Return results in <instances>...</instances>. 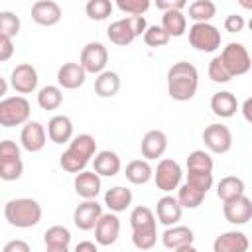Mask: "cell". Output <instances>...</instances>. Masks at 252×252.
I'll list each match as a JSON object with an SVG mask.
<instances>
[{
	"label": "cell",
	"instance_id": "6da1fadb",
	"mask_svg": "<svg viewBox=\"0 0 252 252\" xmlns=\"http://www.w3.org/2000/svg\"><path fill=\"white\" fill-rule=\"evenodd\" d=\"M199 87V73L193 63L177 61L167 71V93L173 100H191Z\"/></svg>",
	"mask_w": 252,
	"mask_h": 252
},
{
	"label": "cell",
	"instance_id": "7a4b0ae2",
	"mask_svg": "<svg viewBox=\"0 0 252 252\" xmlns=\"http://www.w3.org/2000/svg\"><path fill=\"white\" fill-rule=\"evenodd\" d=\"M130 226H132V244L138 250H150L158 242L156 230V215L150 207H136L130 213Z\"/></svg>",
	"mask_w": 252,
	"mask_h": 252
},
{
	"label": "cell",
	"instance_id": "3957f363",
	"mask_svg": "<svg viewBox=\"0 0 252 252\" xmlns=\"http://www.w3.org/2000/svg\"><path fill=\"white\" fill-rule=\"evenodd\" d=\"M4 217L16 228H32L41 220V207L30 197L10 199L4 205Z\"/></svg>",
	"mask_w": 252,
	"mask_h": 252
},
{
	"label": "cell",
	"instance_id": "277c9868",
	"mask_svg": "<svg viewBox=\"0 0 252 252\" xmlns=\"http://www.w3.org/2000/svg\"><path fill=\"white\" fill-rule=\"evenodd\" d=\"M146 30H148V22H146L144 16H128V18H122V20L112 22L108 26V30H106V35H108V39L114 45L126 47L138 35L146 33Z\"/></svg>",
	"mask_w": 252,
	"mask_h": 252
},
{
	"label": "cell",
	"instance_id": "5b68a950",
	"mask_svg": "<svg viewBox=\"0 0 252 252\" xmlns=\"http://www.w3.org/2000/svg\"><path fill=\"white\" fill-rule=\"evenodd\" d=\"M32 106L24 96H6L0 100V126L12 128L30 122Z\"/></svg>",
	"mask_w": 252,
	"mask_h": 252
},
{
	"label": "cell",
	"instance_id": "8992f818",
	"mask_svg": "<svg viewBox=\"0 0 252 252\" xmlns=\"http://www.w3.org/2000/svg\"><path fill=\"white\" fill-rule=\"evenodd\" d=\"M189 43L197 51L213 53L220 47V32L211 22L207 24H193L189 28Z\"/></svg>",
	"mask_w": 252,
	"mask_h": 252
},
{
	"label": "cell",
	"instance_id": "52a82bcc",
	"mask_svg": "<svg viewBox=\"0 0 252 252\" xmlns=\"http://www.w3.org/2000/svg\"><path fill=\"white\" fill-rule=\"evenodd\" d=\"M224 65L228 67V71L232 73V77H238V75H244L250 71L252 67V57L248 53V49L242 45V43H236V41H230L222 53H220Z\"/></svg>",
	"mask_w": 252,
	"mask_h": 252
},
{
	"label": "cell",
	"instance_id": "ba28073f",
	"mask_svg": "<svg viewBox=\"0 0 252 252\" xmlns=\"http://www.w3.org/2000/svg\"><path fill=\"white\" fill-rule=\"evenodd\" d=\"M181 177H183V171H181V165L175 161V159H161L154 171V181H156V187L169 193L173 189H179V183H181Z\"/></svg>",
	"mask_w": 252,
	"mask_h": 252
},
{
	"label": "cell",
	"instance_id": "9c48e42d",
	"mask_svg": "<svg viewBox=\"0 0 252 252\" xmlns=\"http://www.w3.org/2000/svg\"><path fill=\"white\" fill-rule=\"evenodd\" d=\"M203 142H205L209 152H213V154H226L232 148V134H230V130L224 124L215 122V124H209L203 130Z\"/></svg>",
	"mask_w": 252,
	"mask_h": 252
},
{
	"label": "cell",
	"instance_id": "30bf717a",
	"mask_svg": "<svg viewBox=\"0 0 252 252\" xmlns=\"http://www.w3.org/2000/svg\"><path fill=\"white\" fill-rule=\"evenodd\" d=\"M106 61H108V51L100 41H89L81 51V67L87 73L100 75L106 67Z\"/></svg>",
	"mask_w": 252,
	"mask_h": 252
},
{
	"label": "cell",
	"instance_id": "8fae6325",
	"mask_svg": "<svg viewBox=\"0 0 252 252\" xmlns=\"http://www.w3.org/2000/svg\"><path fill=\"white\" fill-rule=\"evenodd\" d=\"M37 71L33 65L30 63H20L14 67L12 75H10V85L16 93L20 94H30L37 89Z\"/></svg>",
	"mask_w": 252,
	"mask_h": 252
},
{
	"label": "cell",
	"instance_id": "7c38bea8",
	"mask_svg": "<svg viewBox=\"0 0 252 252\" xmlns=\"http://www.w3.org/2000/svg\"><path fill=\"white\" fill-rule=\"evenodd\" d=\"M102 215H104V213H102V205H98L94 199L83 201V203H79V205L75 207V211H73V222H75V226L81 228V230H91V228L96 226V222L100 220Z\"/></svg>",
	"mask_w": 252,
	"mask_h": 252
},
{
	"label": "cell",
	"instance_id": "4fadbf2b",
	"mask_svg": "<svg viewBox=\"0 0 252 252\" xmlns=\"http://www.w3.org/2000/svg\"><path fill=\"white\" fill-rule=\"evenodd\" d=\"M120 234V219L116 217V213H104L100 217V220L94 226V240L100 246H110L118 240Z\"/></svg>",
	"mask_w": 252,
	"mask_h": 252
},
{
	"label": "cell",
	"instance_id": "5bb4252c",
	"mask_svg": "<svg viewBox=\"0 0 252 252\" xmlns=\"http://www.w3.org/2000/svg\"><path fill=\"white\" fill-rule=\"evenodd\" d=\"M20 142H22V148L32 154L43 150V146L47 142V132H45L43 124L37 120H30L28 124H24V128L20 132Z\"/></svg>",
	"mask_w": 252,
	"mask_h": 252
},
{
	"label": "cell",
	"instance_id": "9a60e30c",
	"mask_svg": "<svg viewBox=\"0 0 252 252\" xmlns=\"http://www.w3.org/2000/svg\"><path fill=\"white\" fill-rule=\"evenodd\" d=\"M222 215L230 224H246L252 220V201L242 195L222 205Z\"/></svg>",
	"mask_w": 252,
	"mask_h": 252
},
{
	"label": "cell",
	"instance_id": "2e32d148",
	"mask_svg": "<svg viewBox=\"0 0 252 252\" xmlns=\"http://www.w3.org/2000/svg\"><path fill=\"white\" fill-rule=\"evenodd\" d=\"M250 246L248 236L240 230H226L213 242V252H246Z\"/></svg>",
	"mask_w": 252,
	"mask_h": 252
},
{
	"label": "cell",
	"instance_id": "e0dca14e",
	"mask_svg": "<svg viewBox=\"0 0 252 252\" xmlns=\"http://www.w3.org/2000/svg\"><path fill=\"white\" fill-rule=\"evenodd\" d=\"M61 6L53 0H37L32 6V20L39 26H55L61 20Z\"/></svg>",
	"mask_w": 252,
	"mask_h": 252
},
{
	"label": "cell",
	"instance_id": "ac0fdd59",
	"mask_svg": "<svg viewBox=\"0 0 252 252\" xmlns=\"http://www.w3.org/2000/svg\"><path fill=\"white\" fill-rule=\"evenodd\" d=\"M181 213H183V207L179 205L177 197H171V195H163L156 205V217L167 228L177 224V220L181 219Z\"/></svg>",
	"mask_w": 252,
	"mask_h": 252
},
{
	"label": "cell",
	"instance_id": "d6986e66",
	"mask_svg": "<svg viewBox=\"0 0 252 252\" xmlns=\"http://www.w3.org/2000/svg\"><path fill=\"white\" fill-rule=\"evenodd\" d=\"M73 187H75V193L81 199L91 201L100 193V175L94 173V171H81V173L75 175Z\"/></svg>",
	"mask_w": 252,
	"mask_h": 252
},
{
	"label": "cell",
	"instance_id": "ffe728a7",
	"mask_svg": "<svg viewBox=\"0 0 252 252\" xmlns=\"http://www.w3.org/2000/svg\"><path fill=\"white\" fill-rule=\"evenodd\" d=\"M142 156L146 159H158L167 150V136L161 130H150L142 138Z\"/></svg>",
	"mask_w": 252,
	"mask_h": 252
},
{
	"label": "cell",
	"instance_id": "44dd1931",
	"mask_svg": "<svg viewBox=\"0 0 252 252\" xmlns=\"http://www.w3.org/2000/svg\"><path fill=\"white\" fill-rule=\"evenodd\" d=\"M47 136L53 144H67L73 140V122L65 114H57L47 122Z\"/></svg>",
	"mask_w": 252,
	"mask_h": 252
},
{
	"label": "cell",
	"instance_id": "7402d4cb",
	"mask_svg": "<svg viewBox=\"0 0 252 252\" xmlns=\"http://www.w3.org/2000/svg\"><path fill=\"white\" fill-rule=\"evenodd\" d=\"M193 230L189 226H183V224H175V226H169L163 230L161 234V244L167 248V250H177V248H183V246H189L193 244Z\"/></svg>",
	"mask_w": 252,
	"mask_h": 252
},
{
	"label": "cell",
	"instance_id": "603a6c76",
	"mask_svg": "<svg viewBox=\"0 0 252 252\" xmlns=\"http://www.w3.org/2000/svg\"><path fill=\"white\" fill-rule=\"evenodd\" d=\"M87 79V71L81 67V63H63L57 71V83L63 89H79Z\"/></svg>",
	"mask_w": 252,
	"mask_h": 252
},
{
	"label": "cell",
	"instance_id": "cb8c5ba5",
	"mask_svg": "<svg viewBox=\"0 0 252 252\" xmlns=\"http://www.w3.org/2000/svg\"><path fill=\"white\" fill-rule=\"evenodd\" d=\"M93 171L98 173L100 177H114L120 167H122V161L118 158L116 152H110V150H102L94 156V161H93Z\"/></svg>",
	"mask_w": 252,
	"mask_h": 252
},
{
	"label": "cell",
	"instance_id": "d4e9b609",
	"mask_svg": "<svg viewBox=\"0 0 252 252\" xmlns=\"http://www.w3.org/2000/svg\"><path fill=\"white\" fill-rule=\"evenodd\" d=\"M211 110L220 118H230L238 110V100L228 91H219L211 96Z\"/></svg>",
	"mask_w": 252,
	"mask_h": 252
},
{
	"label": "cell",
	"instance_id": "484cf974",
	"mask_svg": "<svg viewBox=\"0 0 252 252\" xmlns=\"http://www.w3.org/2000/svg\"><path fill=\"white\" fill-rule=\"evenodd\" d=\"M104 205L112 213H122V211H126L132 205V191L126 189V187H122V185L110 187L104 193Z\"/></svg>",
	"mask_w": 252,
	"mask_h": 252
},
{
	"label": "cell",
	"instance_id": "4316f807",
	"mask_svg": "<svg viewBox=\"0 0 252 252\" xmlns=\"http://www.w3.org/2000/svg\"><path fill=\"white\" fill-rule=\"evenodd\" d=\"M67 152H71L73 156H77L85 161H91V158L96 156V140L91 134H79L69 142Z\"/></svg>",
	"mask_w": 252,
	"mask_h": 252
},
{
	"label": "cell",
	"instance_id": "83f0119b",
	"mask_svg": "<svg viewBox=\"0 0 252 252\" xmlns=\"http://www.w3.org/2000/svg\"><path fill=\"white\" fill-rule=\"evenodd\" d=\"M242 195H244V181L236 175H226L217 185V197L222 203H228V201L242 197Z\"/></svg>",
	"mask_w": 252,
	"mask_h": 252
},
{
	"label": "cell",
	"instance_id": "f1b7e54d",
	"mask_svg": "<svg viewBox=\"0 0 252 252\" xmlns=\"http://www.w3.org/2000/svg\"><path fill=\"white\" fill-rule=\"evenodd\" d=\"M120 91V77L114 71H102L94 79V93L100 98H112Z\"/></svg>",
	"mask_w": 252,
	"mask_h": 252
},
{
	"label": "cell",
	"instance_id": "f546056e",
	"mask_svg": "<svg viewBox=\"0 0 252 252\" xmlns=\"http://www.w3.org/2000/svg\"><path fill=\"white\" fill-rule=\"evenodd\" d=\"M154 177V169L148 159H132L126 165V179L134 185H144Z\"/></svg>",
	"mask_w": 252,
	"mask_h": 252
},
{
	"label": "cell",
	"instance_id": "4dcf8cb0",
	"mask_svg": "<svg viewBox=\"0 0 252 252\" xmlns=\"http://www.w3.org/2000/svg\"><path fill=\"white\" fill-rule=\"evenodd\" d=\"M161 28L169 33V37H181L187 32V18L179 10L163 12V16H161Z\"/></svg>",
	"mask_w": 252,
	"mask_h": 252
},
{
	"label": "cell",
	"instance_id": "1f68e13d",
	"mask_svg": "<svg viewBox=\"0 0 252 252\" xmlns=\"http://www.w3.org/2000/svg\"><path fill=\"white\" fill-rule=\"evenodd\" d=\"M63 102V93L59 87L55 85H45L39 89L37 93V104L43 108V110H55L59 108Z\"/></svg>",
	"mask_w": 252,
	"mask_h": 252
},
{
	"label": "cell",
	"instance_id": "d6a6232c",
	"mask_svg": "<svg viewBox=\"0 0 252 252\" xmlns=\"http://www.w3.org/2000/svg\"><path fill=\"white\" fill-rule=\"evenodd\" d=\"M217 14V6L211 0H195L189 4V18L195 24H207Z\"/></svg>",
	"mask_w": 252,
	"mask_h": 252
},
{
	"label": "cell",
	"instance_id": "836d02e7",
	"mask_svg": "<svg viewBox=\"0 0 252 252\" xmlns=\"http://www.w3.org/2000/svg\"><path fill=\"white\" fill-rule=\"evenodd\" d=\"M205 195H207V193H203V191L191 187L189 183H185V185H181L179 191H177V201H179V205H181L183 209H197V207L203 203Z\"/></svg>",
	"mask_w": 252,
	"mask_h": 252
},
{
	"label": "cell",
	"instance_id": "e575fe53",
	"mask_svg": "<svg viewBox=\"0 0 252 252\" xmlns=\"http://www.w3.org/2000/svg\"><path fill=\"white\" fill-rule=\"evenodd\" d=\"M187 171H211L213 173V158L205 150H195L187 156Z\"/></svg>",
	"mask_w": 252,
	"mask_h": 252
},
{
	"label": "cell",
	"instance_id": "d590c367",
	"mask_svg": "<svg viewBox=\"0 0 252 252\" xmlns=\"http://www.w3.org/2000/svg\"><path fill=\"white\" fill-rule=\"evenodd\" d=\"M43 242H45V246H69L71 232L67 226H61V224L49 226L43 232Z\"/></svg>",
	"mask_w": 252,
	"mask_h": 252
},
{
	"label": "cell",
	"instance_id": "8d00e7d4",
	"mask_svg": "<svg viewBox=\"0 0 252 252\" xmlns=\"http://www.w3.org/2000/svg\"><path fill=\"white\" fill-rule=\"evenodd\" d=\"M112 2L110 0H89L87 6H85V12L91 20H96V22H102L106 20L110 14H112Z\"/></svg>",
	"mask_w": 252,
	"mask_h": 252
},
{
	"label": "cell",
	"instance_id": "74e56055",
	"mask_svg": "<svg viewBox=\"0 0 252 252\" xmlns=\"http://www.w3.org/2000/svg\"><path fill=\"white\" fill-rule=\"evenodd\" d=\"M209 79L213 83H228L232 79V73L228 71V67L224 65L220 55L211 59V63H209Z\"/></svg>",
	"mask_w": 252,
	"mask_h": 252
},
{
	"label": "cell",
	"instance_id": "f35d334b",
	"mask_svg": "<svg viewBox=\"0 0 252 252\" xmlns=\"http://www.w3.org/2000/svg\"><path fill=\"white\" fill-rule=\"evenodd\" d=\"M18 32H20V18L8 10L0 12V35L12 39L14 35H18Z\"/></svg>",
	"mask_w": 252,
	"mask_h": 252
},
{
	"label": "cell",
	"instance_id": "ab89813d",
	"mask_svg": "<svg viewBox=\"0 0 252 252\" xmlns=\"http://www.w3.org/2000/svg\"><path fill=\"white\" fill-rule=\"evenodd\" d=\"M169 39H171L169 33L161 26H148V30L144 33V41L150 47H163L169 43Z\"/></svg>",
	"mask_w": 252,
	"mask_h": 252
},
{
	"label": "cell",
	"instance_id": "60d3db41",
	"mask_svg": "<svg viewBox=\"0 0 252 252\" xmlns=\"http://www.w3.org/2000/svg\"><path fill=\"white\" fill-rule=\"evenodd\" d=\"M24 173V163L22 159H8V161H0V177L4 181H16L20 179Z\"/></svg>",
	"mask_w": 252,
	"mask_h": 252
},
{
	"label": "cell",
	"instance_id": "b9f144b4",
	"mask_svg": "<svg viewBox=\"0 0 252 252\" xmlns=\"http://www.w3.org/2000/svg\"><path fill=\"white\" fill-rule=\"evenodd\" d=\"M187 183L203 193L213 187V173L211 171H187Z\"/></svg>",
	"mask_w": 252,
	"mask_h": 252
},
{
	"label": "cell",
	"instance_id": "7bdbcfd3",
	"mask_svg": "<svg viewBox=\"0 0 252 252\" xmlns=\"http://www.w3.org/2000/svg\"><path fill=\"white\" fill-rule=\"evenodd\" d=\"M87 163H89V161H85V159H81V158L73 156V154H71V152H67V150L59 156V165H61L67 173H81V171H85Z\"/></svg>",
	"mask_w": 252,
	"mask_h": 252
},
{
	"label": "cell",
	"instance_id": "ee69618b",
	"mask_svg": "<svg viewBox=\"0 0 252 252\" xmlns=\"http://www.w3.org/2000/svg\"><path fill=\"white\" fill-rule=\"evenodd\" d=\"M116 8L130 16H142L150 8V0H118Z\"/></svg>",
	"mask_w": 252,
	"mask_h": 252
},
{
	"label": "cell",
	"instance_id": "f6af8a7d",
	"mask_svg": "<svg viewBox=\"0 0 252 252\" xmlns=\"http://www.w3.org/2000/svg\"><path fill=\"white\" fill-rule=\"evenodd\" d=\"M8 159H20V148L12 140H2L0 144V161Z\"/></svg>",
	"mask_w": 252,
	"mask_h": 252
},
{
	"label": "cell",
	"instance_id": "bcb514c9",
	"mask_svg": "<svg viewBox=\"0 0 252 252\" xmlns=\"http://www.w3.org/2000/svg\"><path fill=\"white\" fill-rule=\"evenodd\" d=\"M244 26H246V22H244V18H242L240 14H230V16L224 18V30L230 32V33H238V32H242Z\"/></svg>",
	"mask_w": 252,
	"mask_h": 252
},
{
	"label": "cell",
	"instance_id": "7dc6e473",
	"mask_svg": "<svg viewBox=\"0 0 252 252\" xmlns=\"http://www.w3.org/2000/svg\"><path fill=\"white\" fill-rule=\"evenodd\" d=\"M156 6L161 10V12H173V10H183L187 6L185 0H156Z\"/></svg>",
	"mask_w": 252,
	"mask_h": 252
},
{
	"label": "cell",
	"instance_id": "c3c4849f",
	"mask_svg": "<svg viewBox=\"0 0 252 252\" xmlns=\"http://www.w3.org/2000/svg\"><path fill=\"white\" fill-rule=\"evenodd\" d=\"M2 252H32V248H30V244H28L26 240L16 238V240L6 242L4 248H2Z\"/></svg>",
	"mask_w": 252,
	"mask_h": 252
},
{
	"label": "cell",
	"instance_id": "681fc988",
	"mask_svg": "<svg viewBox=\"0 0 252 252\" xmlns=\"http://www.w3.org/2000/svg\"><path fill=\"white\" fill-rule=\"evenodd\" d=\"M14 53V43L10 37L0 35V61H8Z\"/></svg>",
	"mask_w": 252,
	"mask_h": 252
},
{
	"label": "cell",
	"instance_id": "f907efd6",
	"mask_svg": "<svg viewBox=\"0 0 252 252\" xmlns=\"http://www.w3.org/2000/svg\"><path fill=\"white\" fill-rule=\"evenodd\" d=\"M75 252H98V246L91 240H81V242H77Z\"/></svg>",
	"mask_w": 252,
	"mask_h": 252
},
{
	"label": "cell",
	"instance_id": "816d5d0a",
	"mask_svg": "<svg viewBox=\"0 0 252 252\" xmlns=\"http://www.w3.org/2000/svg\"><path fill=\"white\" fill-rule=\"evenodd\" d=\"M242 116L246 122L252 124V96H248L244 102H242Z\"/></svg>",
	"mask_w": 252,
	"mask_h": 252
},
{
	"label": "cell",
	"instance_id": "f5cc1de1",
	"mask_svg": "<svg viewBox=\"0 0 252 252\" xmlns=\"http://www.w3.org/2000/svg\"><path fill=\"white\" fill-rule=\"evenodd\" d=\"M45 252H69V246H45Z\"/></svg>",
	"mask_w": 252,
	"mask_h": 252
},
{
	"label": "cell",
	"instance_id": "db71d44e",
	"mask_svg": "<svg viewBox=\"0 0 252 252\" xmlns=\"http://www.w3.org/2000/svg\"><path fill=\"white\" fill-rule=\"evenodd\" d=\"M171 252H199L193 244H189V246H183V248H177V250H171Z\"/></svg>",
	"mask_w": 252,
	"mask_h": 252
},
{
	"label": "cell",
	"instance_id": "11a10c76",
	"mask_svg": "<svg viewBox=\"0 0 252 252\" xmlns=\"http://www.w3.org/2000/svg\"><path fill=\"white\" fill-rule=\"evenodd\" d=\"M0 87H2V89H0V94L4 96L6 91H8V83H6V79H0Z\"/></svg>",
	"mask_w": 252,
	"mask_h": 252
},
{
	"label": "cell",
	"instance_id": "9f6ffc18",
	"mask_svg": "<svg viewBox=\"0 0 252 252\" xmlns=\"http://www.w3.org/2000/svg\"><path fill=\"white\" fill-rule=\"evenodd\" d=\"M238 4L242 8H246V10H252V0H238Z\"/></svg>",
	"mask_w": 252,
	"mask_h": 252
},
{
	"label": "cell",
	"instance_id": "6f0895ef",
	"mask_svg": "<svg viewBox=\"0 0 252 252\" xmlns=\"http://www.w3.org/2000/svg\"><path fill=\"white\" fill-rule=\"evenodd\" d=\"M248 30H250V32H252V18H250V20H248Z\"/></svg>",
	"mask_w": 252,
	"mask_h": 252
}]
</instances>
